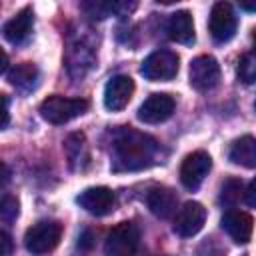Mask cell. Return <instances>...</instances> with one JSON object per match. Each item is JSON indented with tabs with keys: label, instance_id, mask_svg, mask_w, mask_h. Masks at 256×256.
<instances>
[{
	"label": "cell",
	"instance_id": "25",
	"mask_svg": "<svg viewBox=\"0 0 256 256\" xmlns=\"http://www.w3.org/2000/svg\"><path fill=\"white\" fill-rule=\"evenodd\" d=\"M78 246H80L82 250H90V248L94 246V236H92L90 230H84V232L78 236Z\"/></svg>",
	"mask_w": 256,
	"mask_h": 256
},
{
	"label": "cell",
	"instance_id": "3",
	"mask_svg": "<svg viewBox=\"0 0 256 256\" xmlns=\"http://www.w3.org/2000/svg\"><path fill=\"white\" fill-rule=\"evenodd\" d=\"M62 238V224L56 220H40L32 224L24 234V246L30 254H48L52 252Z\"/></svg>",
	"mask_w": 256,
	"mask_h": 256
},
{
	"label": "cell",
	"instance_id": "10",
	"mask_svg": "<svg viewBox=\"0 0 256 256\" xmlns=\"http://www.w3.org/2000/svg\"><path fill=\"white\" fill-rule=\"evenodd\" d=\"M206 222V208L200 202H186L182 208H178L174 216V232L182 238H192L204 228Z\"/></svg>",
	"mask_w": 256,
	"mask_h": 256
},
{
	"label": "cell",
	"instance_id": "16",
	"mask_svg": "<svg viewBox=\"0 0 256 256\" xmlns=\"http://www.w3.org/2000/svg\"><path fill=\"white\" fill-rule=\"evenodd\" d=\"M176 202H178V198H176L174 190H170L166 186H154L146 196V204H148L150 212L162 220L170 218L176 212Z\"/></svg>",
	"mask_w": 256,
	"mask_h": 256
},
{
	"label": "cell",
	"instance_id": "14",
	"mask_svg": "<svg viewBox=\"0 0 256 256\" xmlns=\"http://www.w3.org/2000/svg\"><path fill=\"white\" fill-rule=\"evenodd\" d=\"M166 32H168L170 40H174V42H178V44H184V46H192L194 40H196L192 14H190L188 10H178V12H174V14L168 18Z\"/></svg>",
	"mask_w": 256,
	"mask_h": 256
},
{
	"label": "cell",
	"instance_id": "4",
	"mask_svg": "<svg viewBox=\"0 0 256 256\" xmlns=\"http://www.w3.org/2000/svg\"><path fill=\"white\" fill-rule=\"evenodd\" d=\"M178 62H180V58L176 52L160 48L144 58L140 72L150 82H168L178 74Z\"/></svg>",
	"mask_w": 256,
	"mask_h": 256
},
{
	"label": "cell",
	"instance_id": "9",
	"mask_svg": "<svg viewBox=\"0 0 256 256\" xmlns=\"http://www.w3.org/2000/svg\"><path fill=\"white\" fill-rule=\"evenodd\" d=\"M176 100L166 92L150 94L138 108V120L144 124H160L174 114Z\"/></svg>",
	"mask_w": 256,
	"mask_h": 256
},
{
	"label": "cell",
	"instance_id": "6",
	"mask_svg": "<svg viewBox=\"0 0 256 256\" xmlns=\"http://www.w3.org/2000/svg\"><path fill=\"white\" fill-rule=\"evenodd\" d=\"M188 80H190V86L198 92H208V90L216 88L218 82H220V64H218V60L210 54L196 56L190 62Z\"/></svg>",
	"mask_w": 256,
	"mask_h": 256
},
{
	"label": "cell",
	"instance_id": "28",
	"mask_svg": "<svg viewBox=\"0 0 256 256\" xmlns=\"http://www.w3.org/2000/svg\"><path fill=\"white\" fill-rule=\"evenodd\" d=\"M2 72L8 74V56H6V52H2Z\"/></svg>",
	"mask_w": 256,
	"mask_h": 256
},
{
	"label": "cell",
	"instance_id": "11",
	"mask_svg": "<svg viewBox=\"0 0 256 256\" xmlns=\"http://www.w3.org/2000/svg\"><path fill=\"white\" fill-rule=\"evenodd\" d=\"M76 202L80 204V208H84L86 212L94 216H106L114 210L116 196L108 186H92V188L82 190Z\"/></svg>",
	"mask_w": 256,
	"mask_h": 256
},
{
	"label": "cell",
	"instance_id": "21",
	"mask_svg": "<svg viewBox=\"0 0 256 256\" xmlns=\"http://www.w3.org/2000/svg\"><path fill=\"white\" fill-rule=\"evenodd\" d=\"M238 78H240L244 84H254V82H256V50H250V52H246V54L240 58V64H238Z\"/></svg>",
	"mask_w": 256,
	"mask_h": 256
},
{
	"label": "cell",
	"instance_id": "13",
	"mask_svg": "<svg viewBox=\"0 0 256 256\" xmlns=\"http://www.w3.org/2000/svg\"><path fill=\"white\" fill-rule=\"evenodd\" d=\"M220 226L236 244H248L250 238H252V230H254L250 214H246L242 210L224 212V216L220 220Z\"/></svg>",
	"mask_w": 256,
	"mask_h": 256
},
{
	"label": "cell",
	"instance_id": "5",
	"mask_svg": "<svg viewBox=\"0 0 256 256\" xmlns=\"http://www.w3.org/2000/svg\"><path fill=\"white\" fill-rule=\"evenodd\" d=\"M140 242V230L132 222L116 224L104 242V256H134Z\"/></svg>",
	"mask_w": 256,
	"mask_h": 256
},
{
	"label": "cell",
	"instance_id": "22",
	"mask_svg": "<svg viewBox=\"0 0 256 256\" xmlns=\"http://www.w3.org/2000/svg\"><path fill=\"white\" fill-rule=\"evenodd\" d=\"M18 212H20L18 200H16L14 196H4V198H2V206H0V218H2L6 224H10V222H14V220L18 218Z\"/></svg>",
	"mask_w": 256,
	"mask_h": 256
},
{
	"label": "cell",
	"instance_id": "29",
	"mask_svg": "<svg viewBox=\"0 0 256 256\" xmlns=\"http://www.w3.org/2000/svg\"><path fill=\"white\" fill-rule=\"evenodd\" d=\"M240 8H242V10H256V2H254V4H248V2H242V4H240Z\"/></svg>",
	"mask_w": 256,
	"mask_h": 256
},
{
	"label": "cell",
	"instance_id": "24",
	"mask_svg": "<svg viewBox=\"0 0 256 256\" xmlns=\"http://www.w3.org/2000/svg\"><path fill=\"white\" fill-rule=\"evenodd\" d=\"M244 202H246L248 206L256 208V178L248 184V188H246V192H244Z\"/></svg>",
	"mask_w": 256,
	"mask_h": 256
},
{
	"label": "cell",
	"instance_id": "7",
	"mask_svg": "<svg viewBox=\"0 0 256 256\" xmlns=\"http://www.w3.org/2000/svg\"><path fill=\"white\" fill-rule=\"evenodd\" d=\"M236 28H238V18L234 14V8L228 2H216L210 10V18H208L210 36L216 42L224 44L234 38Z\"/></svg>",
	"mask_w": 256,
	"mask_h": 256
},
{
	"label": "cell",
	"instance_id": "30",
	"mask_svg": "<svg viewBox=\"0 0 256 256\" xmlns=\"http://www.w3.org/2000/svg\"><path fill=\"white\" fill-rule=\"evenodd\" d=\"M252 42H254V48H252V50H256V28H254V32H252Z\"/></svg>",
	"mask_w": 256,
	"mask_h": 256
},
{
	"label": "cell",
	"instance_id": "1",
	"mask_svg": "<svg viewBox=\"0 0 256 256\" xmlns=\"http://www.w3.org/2000/svg\"><path fill=\"white\" fill-rule=\"evenodd\" d=\"M160 144L130 126L120 128L112 142V170L114 172H134L148 168L158 158Z\"/></svg>",
	"mask_w": 256,
	"mask_h": 256
},
{
	"label": "cell",
	"instance_id": "2",
	"mask_svg": "<svg viewBox=\"0 0 256 256\" xmlns=\"http://www.w3.org/2000/svg\"><path fill=\"white\" fill-rule=\"evenodd\" d=\"M88 110V100L84 98H66L60 94L48 96L40 104V116L50 124H66Z\"/></svg>",
	"mask_w": 256,
	"mask_h": 256
},
{
	"label": "cell",
	"instance_id": "12",
	"mask_svg": "<svg viewBox=\"0 0 256 256\" xmlns=\"http://www.w3.org/2000/svg\"><path fill=\"white\" fill-rule=\"evenodd\" d=\"M132 94H134V80L130 76L126 74L112 76L104 88V106L112 112H118L128 106Z\"/></svg>",
	"mask_w": 256,
	"mask_h": 256
},
{
	"label": "cell",
	"instance_id": "17",
	"mask_svg": "<svg viewBox=\"0 0 256 256\" xmlns=\"http://www.w3.org/2000/svg\"><path fill=\"white\" fill-rule=\"evenodd\" d=\"M228 160L242 168H256V136H240L228 150Z\"/></svg>",
	"mask_w": 256,
	"mask_h": 256
},
{
	"label": "cell",
	"instance_id": "20",
	"mask_svg": "<svg viewBox=\"0 0 256 256\" xmlns=\"http://www.w3.org/2000/svg\"><path fill=\"white\" fill-rule=\"evenodd\" d=\"M244 186H242V180L238 178H228L222 188H220V202L224 206H234L240 202V198H244Z\"/></svg>",
	"mask_w": 256,
	"mask_h": 256
},
{
	"label": "cell",
	"instance_id": "26",
	"mask_svg": "<svg viewBox=\"0 0 256 256\" xmlns=\"http://www.w3.org/2000/svg\"><path fill=\"white\" fill-rule=\"evenodd\" d=\"M0 242H2V252H0V256H10V254H12V238H10V234H8L6 230L0 232Z\"/></svg>",
	"mask_w": 256,
	"mask_h": 256
},
{
	"label": "cell",
	"instance_id": "23",
	"mask_svg": "<svg viewBox=\"0 0 256 256\" xmlns=\"http://www.w3.org/2000/svg\"><path fill=\"white\" fill-rule=\"evenodd\" d=\"M224 254H226V248L216 238H206L196 248V256H224Z\"/></svg>",
	"mask_w": 256,
	"mask_h": 256
},
{
	"label": "cell",
	"instance_id": "27",
	"mask_svg": "<svg viewBox=\"0 0 256 256\" xmlns=\"http://www.w3.org/2000/svg\"><path fill=\"white\" fill-rule=\"evenodd\" d=\"M2 102H4V120H2V128L8 126V120H10V114H8V96H2Z\"/></svg>",
	"mask_w": 256,
	"mask_h": 256
},
{
	"label": "cell",
	"instance_id": "8",
	"mask_svg": "<svg viewBox=\"0 0 256 256\" xmlns=\"http://www.w3.org/2000/svg\"><path fill=\"white\" fill-rule=\"evenodd\" d=\"M210 168H212V158H210L208 152L196 150V152L188 154L180 164V182H182V186L188 188V190H196L204 182V178L208 176Z\"/></svg>",
	"mask_w": 256,
	"mask_h": 256
},
{
	"label": "cell",
	"instance_id": "19",
	"mask_svg": "<svg viewBox=\"0 0 256 256\" xmlns=\"http://www.w3.org/2000/svg\"><path fill=\"white\" fill-rule=\"evenodd\" d=\"M64 152L68 158L70 168H82V162L88 160V150H86V138L82 132H72L64 140Z\"/></svg>",
	"mask_w": 256,
	"mask_h": 256
},
{
	"label": "cell",
	"instance_id": "18",
	"mask_svg": "<svg viewBox=\"0 0 256 256\" xmlns=\"http://www.w3.org/2000/svg\"><path fill=\"white\" fill-rule=\"evenodd\" d=\"M6 76H8V82L22 92H30L38 84V68L32 62L16 64L12 70H8Z\"/></svg>",
	"mask_w": 256,
	"mask_h": 256
},
{
	"label": "cell",
	"instance_id": "15",
	"mask_svg": "<svg viewBox=\"0 0 256 256\" xmlns=\"http://www.w3.org/2000/svg\"><path fill=\"white\" fill-rule=\"evenodd\" d=\"M32 26H34V12H32V8H22L16 16H12L4 24L2 34H4V38L10 44H22L30 36Z\"/></svg>",
	"mask_w": 256,
	"mask_h": 256
}]
</instances>
